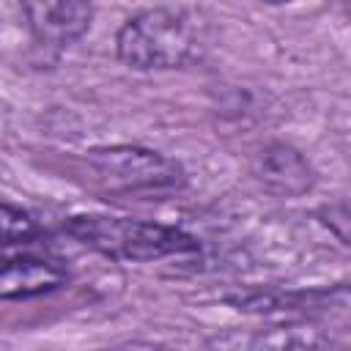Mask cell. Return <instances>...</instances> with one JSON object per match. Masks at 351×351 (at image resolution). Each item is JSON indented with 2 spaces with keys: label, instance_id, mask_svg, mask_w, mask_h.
Returning <instances> with one entry per match:
<instances>
[{
  "label": "cell",
  "instance_id": "5b68a950",
  "mask_svg": "<svg viewBox=\"0 0 351 351\" xmlns=\"http://www.w3.org/2000/svg\"><path fill=\"white\" fill-rule=\"evenodd\" d=\"M66 269L33 252H8L0 250V299H30L49 293L66 282Z\"/></svg>",
  "mask_w": 351,
  "mask_h": 351
},
{
  "label": "cell",
  "instance_id": "ba28073f",
  "mask_svg": "<svg viewBox=\"0 0 351 351\" xmlns=\"http://www.w3.org/2000/svg\"><path fill=\"white\" fill-rule=\"evenodd\" d=\"M38 233L41 230H38L36 219L27 211L0 200V247L30 244L33 239H38Z\"/></svg>",
  "mask_w": 351,
  "mask_h": 351
},
{
  "label": "cell",
  "instance_id": "7a4b0ae2",
  "mask_svg": "<svg viewBox=\"0 0 351 351\" xmlns=\"http://www.w3.org/2000/svg\"><path fill=\"white\" fill-rule=\"evenodd\" d=\"M66 233L110 261H162L197 252V239L186 230L134 217L80 214L66 222Z\"/></svg>",
  "mask_w": 351,
  "mask_h": 351
},
{
  "label": "cell",
  "instance_id": "277c9868",
  "mask_svg": "<svg viewBox=\"0 0 351 351\" xmlns=\"http://www.w3.org/2000/svg\"><path fill=\"white\" fill-rule=\"evenodd\" d=\"M22 14L27 16V25H30L36 44L63 49L88 33L90 19H93V5L77 3V0L25 3Z\"/></svg>",
  "mask_w": 351,
  "mask_h": 351
},
{
  "label": "cell",
  "instance_id": "6da1fadb",
  "mask_svg": "<svg viewBox=\"0 0 351 351\" xmlns=\"http://www.w3.org/2000/svg\"><path fill=\"white\" fill-rule=\"evenodd\" d=\"M208 44L203 11L186 5H156L129 16L118 36L121 63L137 71H165L195 63Z\"/></svg>",
  "mask_w": 351,
  "mask_h": 351
},
{
  "label": "cell",
  "instance_id": "3957f363",
  "mask_svg": "<svg viewBox=\"0 0 351 351\" xmlns=\"http://www.w3.org/2000/svg\"><path fill=\"white\" fill-rule=\"evenodd\" d=\"M93 173L118 192H162L184 184V170L170 156L143 145H101L88 154Z\"/></svg>",
  "mask_w": 351,
  "mask_h": 351
},
{
  "label": "cell",
  "instance_id": "52a82bcc",
  "mask_svg": "<svg viewBox=\"0 0 351 351\" xmlns=\"http://www.w3.org/2000/svg\"><path fill=\"white\" fill-rule=\"evenodd\" d=\"M255 176L263 186H269L277 195H299L313 186L310 162L285 143H271L258 154Z\"/></svg>",
  "mask_w": 351,
  "mask_h": 351
},
{
  "label": "cell",
  "instance_id": "8992f818",
  "mask_svg": "<svg viewBox=\"0 0 351 351\" xmlns=\"http://www.w3.org/2000/svg\"><path fill=\"white\" fill-rule=\"evenodd\" d=\"M247 351H348L346 340L313 321H285L261 329Z\"/></svg>",
  "mask_w": 351,
  "mask_h": 351
}]
</instances>
